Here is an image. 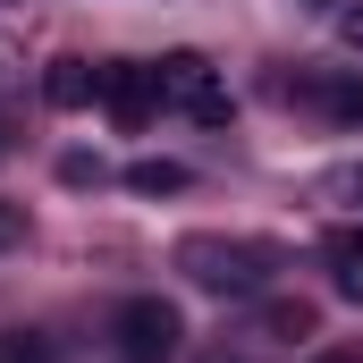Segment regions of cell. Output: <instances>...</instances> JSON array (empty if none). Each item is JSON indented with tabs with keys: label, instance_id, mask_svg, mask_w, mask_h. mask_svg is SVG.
<instances>
[{
	"label": "cell",
	"instance_id": "obj_13",
	"mask_svg": "<svg viewBox=\"0 0 363 363\" xmlns=\"http://www.w3.org/2000/svg\"><path fill=\"white\" fill-rule=\"evenodd\" d=\"M338 34H347V43L363 51V9H347V17H338Z\"/></svg>",
	"mask_w": 363,
	"mask_h": 363
},
{
	"label": "cell",
	"instance_id": "obj_8",
	"mask_svg": "<svg viewBox=\"0 0 363 363\" xmlns=\"http://www.w3.org/2000/svg\"><path fill=\"white\" fill-rule=\"evenodd\" d=\"M0 363H60V347L43 330H0Z\"/></svg>",
	"mask_w": 363,
	"mask_h": 363
},
{
	"label": "cell",
	"instance_id": "obj_15",
	"mask_svg": "<svg viewBox=\"0 0 363 363\" xmlns=\"http://www.w3.org/2000/svg\"><path fill=\"white\" fill-rule=\"evenodd\" d=\"M313 9H330V0H313Z\"/></svg>",
	"mask_w": 363,
	"mask_h": 363
},
{
	"label": "cell",
	"instance_id": "obj_5",
	"mask_svg": "<svg viewBox=\"0 0 363 363\" xmlns=\"http://www.w3.org/2000/svg\"><path fill=\"white\" fill-rule=\"evenodd\" d=\"M43 101H51V110H93V101H101V68L77 60V51H60V60L43 68Z\"/></svg>",
	"mask_w": 363,
	"mask_h": 363
},
{
	"label": "cell",
	"instance_id": "obj_14",
	"mask_svg": "<svg viewBox=\"0 0 363 363\" xmlns=\"http://www.w3.org/2000/svg\"><path fill=\"white\" fill-rule=\"evenodd\" d=\"M313 363H363V355H338V347H321V355H313Z\"/></svg>",
	"mask_w": 363,
	"mask_h": 363
},
{
	"label": "cell",
	"instance_id": "obj_2",
	"mask_svg": "<svg viewBox=\"0 0 363 363\" xmlns=\"http://www.w3.org/2000/svg\"><path fill=\"white\" fill-rule=\"evenodd\" d=\"M152 77H161V101L186 110L194 127H228V85H220V68H211L203 51H169V60H152Z\"/></svg>",
	"mask_w": 363,
	"mask_h": 363
},
{
	"label": "cell",
	"instance_id": "obj_3",
	"mask_svg": "<svg viewBox=\"0 0 363 363\" xmlns=\"http://www.w3.org/2000/svg\"><path fill=\"white\" fill-rule=\"evenodd\" d=\"M110 330H118V355H127V363H169L178 338H186V321H178L169 296H127Z\"/></svg>",
	"mask_w": 363,
	"mask_h": 363
},
{
	"label": "cell",
	"instance_id": "obj_11",
	"mask_svg": "<svg viewBox=\"0 0 363 363\" xmlns=\"http://www.w3.org/2000/svg\"><path fill=\"white\" fill-rule=\"evenodd\" d=\"M60 178H68V186H101V161H85V152H68V161H60Z\"/></svg>",
	"mask_w": 363,
	"mask_h": 363
},
{
	"label": "cell",
	"instance_id": "obj_4",
	"mask_svg": "<svg viewBox=\"0 0 363 363\" xmlns=\"http://www.w3.org/2000/svg\"><path fill=\"white\" fill-rule=\"evenodd\" d=\"M101 110L135 135V127H152V110H161V77H152V60H110L101 68Z\"/></svg>",
	"mask_w": 363,
	"mask_h": 363
},
{
	"label": "cell",
	"instance_id": "obj_16",
	"mask_svg": "<svg viewBox=\"0 0 363 363\" xmlns=\"http://www.w3.org/2000/svg\"><path fill=\"white\" fill-rule=\"evenodd\" d=\"M211 363H228V355H211Z\"/></svg>",
	"mask_w": 363,
	"mask_h": 363
},
{
	"label": "cell",
	"instance_id": "obj_12",
	"mask_svg": "<svg viewBox=\"0 0 363 363\" xmlns=\"http://www.w3.org/2000/svg\"><path fill=\"white\" fill-rule=\"evenodd\" d=\"M17 237H26V211H17V203H0V245H17Z\"/></svg>",
	"mask_w": 363,
	"mask_h": 363
},
{
	"label": "cell",
	"instance_id": "obj_9",
	"mask_svg": "<svg viewBox=\"0 0 363 363\" xmlns=\"http://www.w3.org/2000/svg\"><path fill=\"white\" fill-rule=\"evenodd\" d=\"M262 330L271 338H313V304H287L279 296V304H262Z\"/></svg>",
	"mask_w": 363,
	"mask_h": 363
},
{
	"label": "cell",
	"instance_id": "obj_7",
	"mask_svg": "<svg viewBox=\"0 0 363 363\" xmlns=\"http://www.w3.org/2000/svg\"><path fill=\"white\" fill-rule=\"evenodd\" d=\"M127 186H135V194H186V186H194V169H186V161H135V169H127Z\"/></svg>",
	"mask_w": 363,
	"mask_h": 363
},
{
	"label": "cell",
	"instance_id": "obj_6",
	"mask_svg": "<svg viewBox=\"0 0 363 363\" xmlns=\"http://www.w3.org/2000/svg\"><path fill=\"white\" fill-rule=\"evenodd\" d=\"M321 254H330V271H338V296H347V304H363V237H355V228H338Z\"/></svg>",
	"mask_w": 363,
	"mask_h": 363
},
{
	"label": "cell",
	"instance_id": "obj_1",
	"mask_svg": "<svg viewBox=\"0 0 363 363\" xmlns=\"http://www.w3.org/2000/svg\"><path fill=\"white\" fill-rule=\"evenodd\" d=\"M178 271L203 296H262L287 271V254L271 237H178Z\"/></svg>",
	"mask_w": 363,
	"mask_h": 363
},
{
	"label": "cell",
	"instance_id": "obj_10",
	"mask_svg": "<svg viewBox=\"0 0 363 363\" xmlns=\"http://www.w3.org/2000/svg\"><path fill=\"white\" fill-rule=\"evenodd\" d=\"M321 194H338V203H355V211H363V169H330Z\"/></svg>",
	"mask_w": 363,
	"mask_h": 363
}]
</instances>
